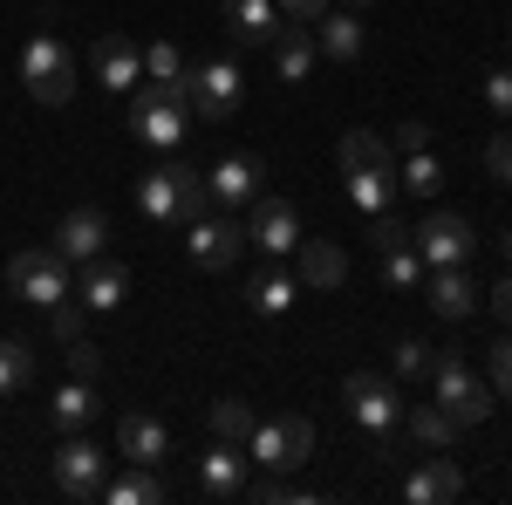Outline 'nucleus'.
<instances>
[{
    "label": "nucleus",
    "instance_id": "1",
    "mask_svg": "<svg viewBox=\"0 0 512 505\" xmlns=\"http://www.w3.org/2000/svg\"><path fill=\"white\" fill-rule=\"evenodd\" d=\"M137 205H144V219H164V226H192L198 212H205V178H198L192 164H158V171H144L137 178Z\"/></svg>",
    "mask_w": 512,
    "mask_h": 505
},
{
    "label": "nucleus",
    "instance_id": "2",
    "mask_svg": "<svg viewBox=\"0 0 512 505\" xmlns=\"http://www.w3.org/2000/svg\"><path fill=\"white\" fill-rule=\"evenodd\" d=\"M21 82H28V96L48 103V110H62L76 96V55L55 41V28H35L28 35V48H21Z\"/></svg>",
    "mask_w": 512,
    "mask_h": 505
},
{
    "label": "nucleus",
    "instance_id": "3",
    "mask_svg": "<svg viewBox=\"0 0 512 505\" xmlns=\"http://www.w3.org/2000/svg\"><path fill=\"white\" fill-rule=\"evenodd\" d=\"M342 396H349L355 424L376 437V451L396 458V430H403V396H396V383H383L376 369H355L349 383H342Z\"/></svg>",
    "mask_w": 512,
    "mask_h": 505
},
{
    "label": "nucleus",
    "instance_id": "4",
    "mask_svg": "<svg viewBox=\"0 0 512 505\" xmlns=\"http://www.w3.org/2000/svg\"><path fill=\"white\" fill-rule=\"evenodd\" d=\"M246 458L260 471H301L315 458V424L308 417H260L246 437Z\"/></svg>",
    "mask_w": 512,
    "mask_h": 505
},
{
    "label": "nucleus",
    "instance_id": "5",
    "mask_svg": "<svg viewBox=\"0 0 512 505\" xmlns=\"http://www.w3.org/2000/svg\"><path fill=\"white\" fill-rule=\"evenodd\" d=\"M7 287H14L21 301H35V308H55V301L76 294V287H69V260H62L55 246H28V253H14V260H7Z\"/></svg>",
    "mask_w": 512,
    "mask_h": 505
},
{
    "label": "nucleus",
    "instance_id": "6",
    "mask_svg": "<svg viewBox=\"0 0 512 505\" xmlns=\"http://www.w3.org/2000/svg\"><path fill=\"white\" fill-rule=\"evenodd\" d=\"M431 396L458 417V424H478V417H492V383H478L472 369H465V355H431Z\"/></svg>",
    "mask_w": 512,
    "mask_h": 505
},
{
    "label": "nucleus",
    "instance_id": "7",
    "mask_svg": "<svg viewBox=\"0 0 512 505\" xmlns=\"http://www.w3.org/2000/svg\"><path fill=\"white\" fill-rule=\"evenodd\" d=\"M103 485H110V451L89 444L82 430H69V444L55 451V492L62 499H103Z\"/></svg>",
    "mask_w": 512,
    "mask_h": 505
},
{
    "label": "nucleus",
    "instance_id": "8",
    "mask_svg": "<svg viewBox=\"0 0 512 505\" xmlns=\"http://www.w3.org/2000/svg\"><path fill=\"white\" fill-rule=\"evenodd\" d=\"M239 96H246V69H239V62H205V69H192L185 110H192L198 123H226L239 110Z\"/></svg>",
    "mask_w": 512,
    "mask_h": 505
},
{
    "label": "nucleus",
    "instance_id": "9",
    "mask_svg": "<svg viewBox=\"0 0 512 505\" xmlns=\"http://www.w3.org/2000/svg\"><path fill=\"white\" fill-rule=\"evenodd\" d=\"M410 239H417L424 267H465V260L478 253L472 219H458V212H431L424 226H410Z\"/></svg>",
    "mask_w": 512,
    "mask_h": 505
},
{
    "label": "nucleus",
    "instance_id": "10",
    "mask_svg": "<svg viewBox=\"0 0 512 505\" xmlns=\"http://www.w3.org/2000/svg\"><path fill=\"white\" fill-rule=\"evenodd\" d=\"M130 130H137L151 151H178V144L192 137V110H185V103H164L151 89H137V96H130Z\"/></svg>",
    "mask_w": 512,
    "mask_h": 505
},
{
    "label": "nucleus",
    "instance_id": "11",
    "mask_svg": "<svg viewBox=\"0 0 512 505\" xmlns=\"http://www.w3.org/2000/svg\"><path fill=\"white\" fill-rule=\"evenodd\" d=\"M260 192H267V164L253 151H233L205 171V198H219V205H253Z\"/></svg>",
    "mask_w": 512,
    "mask_h": 505
},
{
    "label": "nucleus",
    "instance_id": "12",
    "mask_svg": "<svg viewBox=\"0 0 512 505\" xmlns=\"http://www.w3.org/2000/svg\"><path fill=\"white\" fill-rule=\"evenodd\" d=\"M55 253H62L69 267H89V260H103V253H110V219H103L96 205H76V212L55 226Z\"/></svg>",
    "mask_w": 512,
    "mask_h": 505
},
{
    "label": "nucleus",
    "instance_id": "13",
    "mask_svg": "<svg viewBox=\"0 0 512 505\" xmlns=\"http://www.w3.org/2000/svg\"><path fill=\"white\" fill-rule=\"evenodd\" d=\"M246 246H260V253H294L301 246V212L287 205V198H253V226H246Z\"/></svg>",
    "mask_w": 512,
    "mask_h": 505
},
{
    "label": "nucleus",
    "instance_id": "14",
    "mask_svg": "<svg viewBox=\"0 0 512 505\" xmlns=\"http://www.w3.org/2000/svg\"><path fill=\"white\" fill-rule=\"evenodd\" d=\"M185 246H192V260L205 273H226V267H239V253H246V226H233V219H205V212H198Z\"/></svg>",
    "mask_w": 512,
    "mask_h": 505
},
{
    "label": "nucleus",
    "instance_id": "15",
    "mask_svg": "<svg viewBox=\"0 0 512 505\" xmlns=\"http://www.w3.org/2000/svg\"><path fill=\"white\" fill-rule=\"evenodd\" d=\"M96 82H103L110 96L137 89V82H144V48H137L130 35H103L96 41Z\"/></svg>",
    "mask_w": 512,
    "mask_h": 505
},
{
    "label": "nucleus",
    "instance_id": "16",
    "mask_svg": "<svg viewBox=\"0 0 512 505\" xmlns=\"http://www.w3.org/2000/svg\"><path fill=\"white\" fill-rule=\"evenodd\" d=\"M198 492H205V499H239V492H246V451L219 437V444L198 458Z\"/></svg>",
    "mask_w": 512,
    "mask_h": 505
},
{
    "label": "nucleus",
    "instance_id": "17",
    "mask_svg": "<svg viewBox=\"0 0 512 505\" xmlns=\"http://www.w3.org/2000/svg\"><path fill=\"white\" fill-rule=\"evenodd\" d=\"M274 48V69H280V82H308L315 76V21H280V35L267 41Z\"/></svg>",
    "mask_w": 512,
    "mask_h": 505
},
{
    "label": "nucleus",
    "instance_id": "18",
    "mask_svg": "<svg viewBox=\"0 0 512 505\" xmlns=\"http://www.w3.org/2000/svg\"><path fill=\"white\" fill-rule=\"evenodd\" d=\"M294 260H301L294 280H301V287H315V294H328V287H342V280H349V253H342L335 239H301V246H294Z\"/></svg>",
    "mask_w": 512,
    "mask_h": 505
},
{
    "label": "nucleus",
    "instance_id": "19",
    "mask_svg": "<svg viewBox=\"0 0 512 505\" xmlns=\"http://www.w3.org/2000/svg\"><path fill=\"white\" fill-rule=\"evenodd\" d=\"M437 308V321H465V314L485 301V287H478L465 267H431V294H424Z\"/></svg>",
    "mask_w": 512,
    "mask_h": 505
},
{
    "label": "nucleus",
    "instance_id": "20",
    "mask_svg": "<svg viewBox=\"0 0 512 505\" xmlns=\"http://www.w3.org/2000/svg\"><path fill=\"white\" fill-rule=\"evenodd\" d=\"M144 89L164 96V103H185V96H192V69H185V55H178L171 41H151V48H144Z\"/></svg>",
    "mask_w": 512,
    "mask_h": 505
},
{
    "label": "nucleus",
    "instance_id": "21",
    "mask_svg": "<svg viewBox=\"0 0 512 505\" xmlns=\"http://www.w3.org/2000/svg\"><path fill=\"white\" fill-rule=\"evenodd\" d=\"M117 444H123L130 465H164V458H171V430H164L158 417H144V410L117 417Z\"/></svg>",
    "mask_w": 512,
    "mask_h": 505
},
{
    "label": "nucleus",
    "instance_id": "22",
    "mask_svg": "<svg viewBox=\"0 0 512 505\" xmlns=\"http://www.w3.org/2000/svg\"><path fill=\"white\" fill-rule=\"evenodd\" d=\"M465 492V471L451 465V458H424V465L403 478V505H444Z\"/></svg>",
    "mask_w": 512,
    "mask_h": 505
},
{
    "label": "nucleus",
    "instance_id": "23",
    "mask_svg": "<svg viewBox=\"0 0 512 505\" xmlns=\"http://www.w3.org/2000/svg\"><path fill=\"white\" fill-rule=\"evenodd\" d=\"M315 48L328 55V62H362V48H369V35H362V14H355V7L321 14V21H315Z\"/></svg>",
    "mask_w": 512,
    "mask_h": 505
},
{
    "label": "nucleus",
    "instance_id": "24",
    "mask_svg": "<svg viewBox=\"0 0 512 505\" xmlns=\"http://www.w3.org/2000/svg\"><path fill=\"white\" fill-rule=\"evenodd\" d=\"M48 417H55V430H62V437H69V430H89L96 417H103V396H96V383H89V376H69V383L55 389Z\"/></svg>",
    "mask_w": 512,
    "mask_h": 505
},
{
    "label": "nucleus",
    "instance_id": "25",
    "mask_svg": "<svg viewBox=\"0 0 512 505\" xmlns=\"http://www.w3.org/2000/svg\"><path fill=\"white\" fill-rule=\"evenodd\" d=\"M219 14H226V28H233L246 48H267L280 35V7L274 0H219Z\"/></svg>",
    "mask_w": 512,
    "mask_h": 505
},
{
    "label": "nucleus",
    "instance_id": "26",
    "mask_svg": "<svg viewBox=\"0 0 512 505\" xmlns=\"http://www.w3.org/2000/svg\"><path fill=\"white\" fill-rule=\"evenodd\" d=\"M403 430H410V437H417V444H431V451H451V444H458V417H451V410H444V403H403Z\"/></svg>",
    "mask_w": 512,
    "mask_h": 505
},
{
    "label": "nucleus",
    "instance_id": "27",
    "mask_svg": "<svg viewBox=\"0 0 512 505\" xmlns=\"http://www.w3.org/2000/svg\"><path fill=\"white\" fill-rule=\"evenodd\" d=\"M82 308H96V314H110V308H123V294H130V273L117 267V260H89L82 267Z\"/></svg>",
    "mask_w": 512,
    "mask_h": 505
},
{
    "label": "nucleus",
    "instance_id": "28",
    "mask_svg": "<svg viewBox=\"0 0 512 505\" xmlns=\"http://www.w3.org/2000/svg\"><path fill=\"white\" fill-rule=\"evenodd\" d=\"M335 164H342V171H390L396 144L383 137V130H349V137H342V151H335Z\"/></svg>",
    "mask_w": 512,
    "mask_h": 505
},
{
    "label": "nucleus",
    "instance_id": "29",
    "mask_svg": "<svg viewBox=\"0 0 512 505\" xmlns=\"http://www.w3.org/2000/svg\"><path fill=\"white\" fill-rule=\"evenodd\" d=\"M376 267H383V287H390V294H417V287H424V253H417V239H410V246H390V253H376Z\"/></svg>",
    "mask_w": 512,
    "mask_h": 505
},
{
    "label": "nucleus",
    "instance_id": "30",
    "mask_svg": "<svg viewBox=\"0 0 512 505\" xmlns=\"http://www.w3.org/2000/svg\"><path fill=\"white\" fill-rule=\"evenodd\" d=\"M103 499H110V505H158L164 499L158 465H130L123 478H110V485H103Z\"/></svg>",
    "mask_w": 512,
    "mask_h": 505
},
{
    "label": "nucleus",
    "instance_id": "31",
    "mask_svg": "<svg viewBox=\"0 0 512 505\" xmlns=\"http://www.w3.org/2000/svg\"><path fill=\"white\" fill-rule=\"evenodd\" d=\"M294 294H301V280L294 273H260V280H246V301H253V314H287L294 308Z\"/></svg>",
    "mask_w": 512,
    "mask_h": 505
},
{
    "label": "nucleus",
    "instance_id": "32",
    "mask_svg": "<svg viewBox=\"0 0 512 505\" xmlns=\"http://www.w3.org/2000/svg\"><path fill=\"white\" fill-rule=\"evenodd\" d=\"M28 383H35V349L21 335H0V396H14Z\"/></svg>",
    "mask_w": 512,
    "mask_h": 505
},
{
    "label": "nucleus",
    "instance_id": "33",
    "mask_svg": "<svg viewBox=\"0 0 512 505\" xmlns=\"http://www.w3.org/2000/svg\"><path fill=\"white\" fill-rule=\"evenodd\" d=\"M205 417H212V437H226V444H246L253 424H260V417H253V403H239V396H219Z\"/></svg>",
    "mask_w": 512,
    "mask_h": 505
},
{
    "label": "nucleus",
    "instance_id": "34",
    "mask_svg": "<svg viewBox=\"0 0 512 505\" xmlns=\"http://www.w3.org/2000/svg\"><path fill=\"white\" fill-rule=\"evenodd\" d=\"M396 178H403V192L437 198V185H444V164H437L431 151H403V164H396Z\"/></svg>",
    "mask_w": 512,
    "mask_h": 505
},
{
    "label": "nucleus",
    "instance_id": "35",
    "mask_svg": "<svg viewBox=\"0 0 512 505\" xmlns=\"http://www.w3.org/2000/svg\"><path fill=\"white\" fill-rule=\"evenodd\" d=\"M390 362H396V376H403V383H424V376H431V342H417V335H403Z\"/></svg>",
    "mask_w": 512,
    "mask_h": 505
},
{
    "label": "nucleus",
    "instance_id": "36",
    "mask_svg": "<svg viewBox=\"0 0 512 505\" xmlns=\"http://www.w3.org/2000/svg\"><path fill=\"white\" fill-rule=\"evenodd\" d=\"M485 376H492V389L512 403V335H499V342L485 349Z\"/></svg>",
    "mask_w": 512,
    "mask_h": 505
},
{
    "label": "nucleus",
    "instance_id": "37",
    "mask_svg": "<svg viewBox=\"0 0 512 505\" xmlns=\"http://www.w3.org/2000/svg\"><path fill=\"white\" fill-rule=\"evenodd\" d=\"M62 349H69V376H89V383L103 376V349H96L89 335H76V342H62Z\"/></svg>",
    "mask_w": 512,
    "mask_h": 505
},
{
    "label": "nucleus",
    "instance_id": "38",
    "mask_svg": "<svg viewBox=\"0 0 512 505\" xmlns=\"http://www.w3.org/2000/svg\"><path fill=\"white\" fill-rule=\"evenodd\" d=\"M485 171H492V185H512V130H499L485 144Z\"/></svg>",
    "mask_w": 512,
    "mask_h": 505
},
{
    "label": "nucleus",
    "instance_id": "39",
    "mask_svg": "<svg viewBox=\"0 0 512 505\" xmlns=\"http://www.w3.org/2000/svg\"><path fill=\"white\" fill-rule=\"evenodd\" d=\"M48 335H55V342H76L82 335V308L76 301H55V308H48Z\"/></svg>",
    "mask_w": 512,
    "mask_h": 505
},
{
    "label": "nucleus",
    "instance_id": "40",
    "mask_svg": "<svg viewBox=\"0 0 512 505\" xmlns=\"http://www.w3.org/2000/svg\"><path fill=\"white\" fill-rule=\"evenodd\" d=\"M485 103L512 123V69H492V76H485Z\"/></svg>",
    "mask_w": 512,
    "mask_h": 505
},
{
    "label": "nucleus",
    "instance_id": "41",
    "mask_svg": "<svg viewBox=\"0 0 512 505\" xmlns=\"http://www.w3.org/2000/svg\"><path fill=\"white\" fill-rule=\"evenodd\" d=\"M390 144H396V151H431V123H417V117H410V123H396V137H390Z\"/></svg>",
    "mask_w": 512,
    "mask_h": 505
},
{
    "label": "nucleus",
    "instance_id": "42",
    "mask_svg": "<svg viewBox=\"0 0 512 505\" xmlns=\"http://www.w3.org/2000/svg\"><path fill=\"white\" fill-rule=\"evenodd\" d=\"M274 7L287 21H321V14H328V0H274Z\"/></svg>",
    "mask_w": 512,
    "mask_h": 505
},
{
    "label": "nucleus",
    "instance_id": "43",
    "mask_svg": "<svg viewBox=\"0 0 512 505\" xmlns=\"http://www.w3.org/2000/svg\"><path fill=\"white\" fill-rule=\"evenodd\" d=\"M485 301H492V314H499V321H512V273H506V280H492V287H485Z\"/></svg>",
    "mask_w": 512,
    "mask_h": 505
},
{
    "label": "nucleus",
    "instance_id": "44",
    "mask_svg": "<svg viewBox=\"0 0 512 505\" xmlns=\"http://www.w3.org/2000/svg\"><path fill=\"white\" fill-rule=\"evenodd\" d=\"M342 7H355V14H362V7H369V0H342Z\"/></svg>",
    "mask_w": 512,
    "mask_h": 505
},
{
    "label": "nucleus",
    "instance_id": "45",
    "mask_svg": "<svg viewBox=\"0 0 512 505\" xmlns=\"http://www.w3.org/2000/svg\"><path fill=\"white\" fill-rule=\"evenodd\" d=\"M499 246H506V260H512V233H506V239H499Z\"/></svg>",
    "mask_w": 512,
    "mask_h": 505
}]
</instances>
